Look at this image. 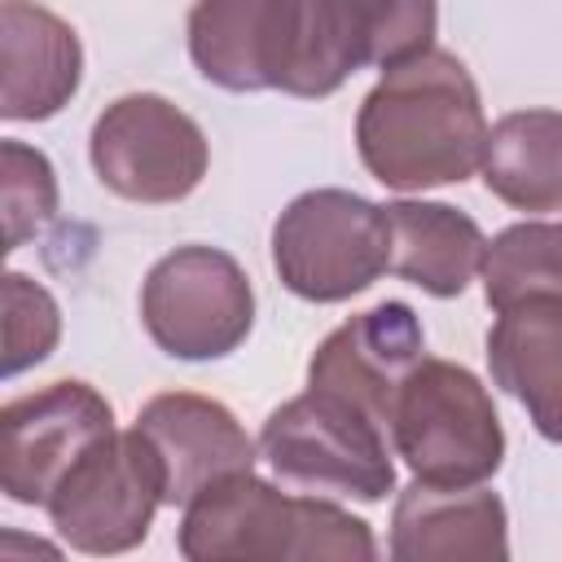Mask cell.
Here are the masks:
<instances>
[{
    "mask_svg": "<svg viewBox=\"0 0 562 562\" xmlns=\"http://www.w3.org/2000/svg\"><path fill=\"white\" fill-rule=\"evenodd\" d=\"M483 145L487 119L479 83L448 48L386 66L356 114L360 162L395 193L470 180L483 162Z\"/></svg>",
    "mask_w": 562,
    "mask_h": 562,
    "instance_id": "cell-1",
    "label": "cell"
},
{
    "mask_svg": "<svg viewBox=\"0 0 562 562\" xmlns=\"http://www.w3.org/2000/svg\"><path fill=\"white\" fill-rule=\"evenodd\" d=\"M176 549L189 562H369L378 540L364 518L347 514L334 501L294 496L259 479L255 470L228 474L202 487L180 518Z\"/></svg>",
    "mask_w": 562,
    "mask_h": 562,
    "instance_id": "cell-2",
    "label": "cell"
},
{
    "mask_svg": "<svg viewBox=\"0 0 562 562\" xmlns=\"http://www.w3.org/2000/svg\"><path fill=\"white\" fill-rule=\"evenodd\" d=\"M391 448L435 487L487 483L505 461V430L487 386L452 360H422L391 404Z\"/></svg>",
    "mask_w": 562,
    "mask_h": 562,
    "instance_id": "cell-3",
    "label": "cell"
},
{
    "mask_svg": "<svg viewBox=\"0 0 562 562\" xmlns=\"http://www.w3.org/2000/svg\"><path fill=\"white\" fill-rule=\"evenodd\" d=\"M259 452L272 474L299 492H329L364 505H378L395 492L386 430L364 408L321 386H307L268 413Z\"/></svg>",
    "mask_w": 562,
    "mask_h": 562,
    "instance_id": "cell-4",
    "label": "cell"
},
{
    "mask_svg": "<svg viewBox=\"0 0 562 562\" xmlns=\"http://www.w3.org/2000/svg\"><path fill=\"white\" fill-rule=\"evenodd\" d=\"M272 268L307 303H347L391 272L386 206L351 189H307L272 224Z\"/></svg>",
    "mask_w": 562,
    "mask_h": 562,
    "instance_id": "cell-5",
    "label": "cell"
},
{
    "mask_svg": "<svg viewBox=\"0 0 562 562\" xmlns=\"http://www.w3.org/2000/svg\"><path fill=\"white\" fill-rule=\"evenodd\" d=\"M140 325L171 360H224L255 325L250 277L220 246H176L145 272Z\"/></svg>",
    "mask_w": 562,
    "mask_h": 562,
    "instance_id": "cell-6",
    "label": "cell"
},
{
    "mask_svg": "<svg viewBox=\"0 0 562 562\" xmlns=\"http://www.w3.org/2000/svg\"><path fill=\"white\" fill-rule=\"evenodd\" d=\"M162 501V470L149 439L132 430H114L97 439L53 487L48 522L75 549L92 558L127 553L149 536V522Z\"/></svg>",
    "mask_w": 562,
    "mask_h": 562,
    "instance_id": "cell-7",
    "label": "cell"
},
{
    "mask_svg": "<svg viewBox=\"0 0 562 562\" xmlns=\"http://www.w3.org/2000/svg\"><path fill=\"white\" fill-rule=\"evenodd\" d=\"M88 158L110 193L145 206H167L202 184L211 145L206 132L167 97L127 92L97 114Z\"/></svg>",
    "mask_w": 562,
    "mask_h": 562,
    "instance_id": "cell-8",
    "label": "cell"
},
{
    "mask_svg": "<svg viewBox=\"0 0 562 562\" xmlns=\"http://www.w3.org/2000/svg\"><path fill=\"white\" fill-rule=\"evenodd\" d=\"M105 435H114V408L97 386L79 378H61L9 400L0 408L4 496L18 505H48L66 470Z\"/></svg>",
    "mask_w": 562,
    "mask_h": 562,
    "instance_id": "cell-9",
    "label": "cell"
},
{
    "mask_svg": "<svg viewBox=\"0 0 562 562\" xmlns=\"http://www.w3.org/2000/svg\"><path fill=\"white\" fill-rule=\"evenodd\" d=\"M422 360L426 329L417 312L400 299H386L369 312L347 316L338 329L321 338V347L307 360V386L351 400L391 435V404Z\"/></svg>",
    "mask_w": 562,
    "mask_h": 562,
    "instance_id": "cell-10",
    "label": "cell"
},
{
    "mask_svg": "<svg viewBox=\"0 0 562 562\" xmlns=\"http://www.w3.org/2000/svg\"><path fill=\"white\" fill-rule=\"evenodd\" d=\"M136 430L149 439L162 470V501L189 505L202 487L255 470V439L228 404L193 391H162L140 404Z\"/></svg>",
    "mask_w": 562,
    "mask_h": 562,
    "instance_id": "cell-11",
    "label": "cell"
},
{
    "mask_svg": "<svg viewBox=\"0 0 562 562\" xmlns=\"http://www.w3.org/2000/svg\"><path fill=\"white\" fill-rule=\"evenodd\" d=\"M83 83V44L66 18L35 0L0 4V114L44 123L70 105Z\"/></svg>",
    "mask_w": 562,
    "mask_h": 562,
    "instance_id": "cell-12",
    "label": "cell"
},
{
    "mask_svg": "<svg viewBox=\"0 0 562 562\" xmlns=\"http://www.w3.org/2000/svg\"><path fill=\"white\" fill-rule=\"evenodd\" d=\"M391 558L395 562H505L509 558L505 501L483 483L435 487L413 479L395 496Z\"/></svg>",
    "mask_w": 562,
    "mask_h": 562,
    "instance_id": "cell-13",
    "label": "cell"
},
{
    "mask_svg": "<svg viewBox=\"0 0 562 562\" xmlns=\"http://www.w3.org/2000/svg\"><path fill=\"white\" fill-rule=\"evenodd\" d=\"M373 66V35L360 0H285L272 92L329 97Z\"/></svg>",
    "mask_w": 562,
    "mask_h": 562,
    "instance_id": "cell-14",
    "label": "cell"
},
{
    "mask_svg": "<svg viewBox=\"0 0 562 562\" xmlns=\"http://www.w3.org/2000/svg\"><path fill=\"white\" fill-rule=\"evenodd\" d=\"M487 369L527 408L531 426L549 443H562V299H527L496 312Z\"/></svg>",
    "mask_w": 562,
    "mask_h": 562,
    "instance_id": "cell-15",
    "label": "cell"
},
{
    "mask_svg": "<svg viewBox=\"0 0 562 562\" xmlns=\"http://www.w3.org/2000/svg\"><path fill=\"white\" fill-rule=\"evenodd\" d=\"M386 224H391V272L426 290L430 299H457L479 277L487 237L465 211L448 202L400 198L386 202Z\"/></svg>",
    "mask_w": 562,
    "mask_h": 562,
    "instance_id": "cell-16",
    "label": "cell"
},
{
    "mask_svg": "<svg viewBox=\"0 0 562 562\" xmlns=\"http://www.w3.org/2000/svg\"><path fill=\"white\" fill-rule=\"evenodd\" d=\"M285 0H193L189 57L224 92H268L281 48Z\"/></svg>",
    "mask_w": 562,
    "mask_h": 562,
    "instance_id": "cell-17",
    "label": "cell"
},
{
    "mask_svg": "<svg viewBox=\"0 0 562 562\" xmlns=\"http://www.w3.org/2000/svg\"><path fill=\"white\" fill-rule=\"evenodd\" d=\"M483 184L514 211H562V110H514L487 127Z\"/></svg>",
    "mask_w": 562,
    "mask_h": 562,
    "instance_id": "cell-18",
    "label": "cell"
},
{
    "mask_svg": "<svg viewBox=\"0 0 562 562\" xmlns=\"http://www.w3.org/2000/svg\"><path fill=\"white\" fill-rule=\"evenodd\" d=\"M479 277L492 312L527 299H562V224L522 220L501 228L483 250Z\"/></svg>",
    "mask_w": 562,
    "mask_h": 562,
    "instance_id": "cell-19",
    "label": "cell"
},
{
    "mask_svg": "<svg viewBox=\"0 0 562 562\" xmlns=\"http://www.w3.org/2000/svg\"><path fill=\"white\" fill-rule=\"evenodd\" d=\"M0 202H4V250H18L57 215V171L48 154L22 140H0Z\"/></svg>",
    "mask_w": 562,
    "mask_h": 562,
    "instance_id": "cell-20",
    "label": "cell"
},
{
    "mask_svg": "<svg viewBox=\"0 0 562 562\" xmlns=\"http://www.w3.org/2000/svg\"><path fill=\"white\" fill-rule=\"evenodd\" d=\"M61 338L57 299L26 272H4V378L53 356Z\"/></svg>",
    "mask_w": 562,
    "mask_h": 562,
    "instance_id": "cell-21",
    "label": "cell"
},
{
    "mask_svg": "<svg viewBox=\"0 0 562 562\" xmlns=\"http://www.w3.org/2000/svg\"><path fill=\"white\" fill-rule=\"evenodd\" d=\"M360 9L373 35V66L386 70L435 48L439 0H360Z\"/></svg>",
    "mask_w": 562,
    "mask_h": 562,
    "instance_id": "cell-22",
    "label": "cell"
}]
</instances>
